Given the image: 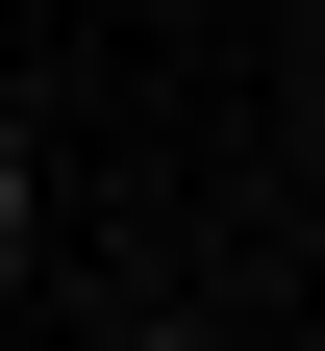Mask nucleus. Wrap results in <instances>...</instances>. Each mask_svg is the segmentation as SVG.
<instances>
[{
	"label": "nucleus",
	"instance_id": "obj_1",
	"mask_svg": "<svg viewBox=\"0 0 325 351\" xmlns=\"http://www.w3.org/2000/svg\"><path fill=\"white\" fill-rule=\"evenodd\" d=\"M0 276H25V151H0Z\"/></svg>",
	"mask_w": 325,
	"mask_h": 351
},
{
	"label": "nucleus",
	"instance_id": "obj_2",
	"mask_svg": "<svg viewBox=\"0 0 325 351\" xmlns=\"http://www.w3.org/2000/svg\"><path fill=\"white\" fill-rule=\"evenodd\" d=\"M125 351H200V326H125Z\"/></svg>",
	"mask_w": 325,
	"mask_h": 351
}]
</instances>
